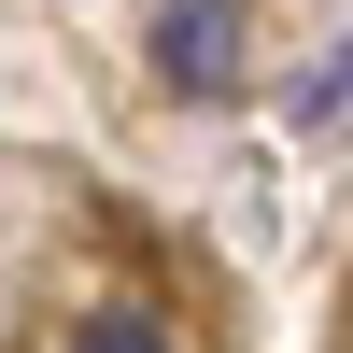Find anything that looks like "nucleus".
<instances>
[{
	"label": "nucleus",
	"mask_w": 353,
	"mask_h": 353,
	"mask_svg": "<svg viewBox=\"0 0 353 353\" xmlns=\"http://www.w3.org/2000/svg\"><path fill=\"white\" fill-rule=\"evenodd\" d=\"M241 57H254V14H241V0H156L170 99H241Z\"/></svg>",
	"instance_id": "1"
},
{
	"label": "nucleus",
	"mask_w": 353,
	"mask_h": 353,
	"mask_svg": "<svg viewBox=\"0 0 353 353\" xmlns=\"http://www.w3.org/2000/svg\"><path fill=\"white\" fill-rule=\"evenodd\" d=\"M71 353H170L156 311H99V325H71Z\"/></svg>",
	"instance_id": "2"
},
{
	"label": "nucleus",
	"mask_w": 353,
	"mask_h": 353,
	"mask_svg": "<svg viewBox=\"0 0 353 353\" xmlns=\"http://www.w3.org/2000/svg\"><path fill=\"white\" fill-rule=\"evenodd\" d=\"M297 128H311V141L339 128V57H311V71H297Z\"/></svg>",
	"instance_id": "3"
}]
</instances>
